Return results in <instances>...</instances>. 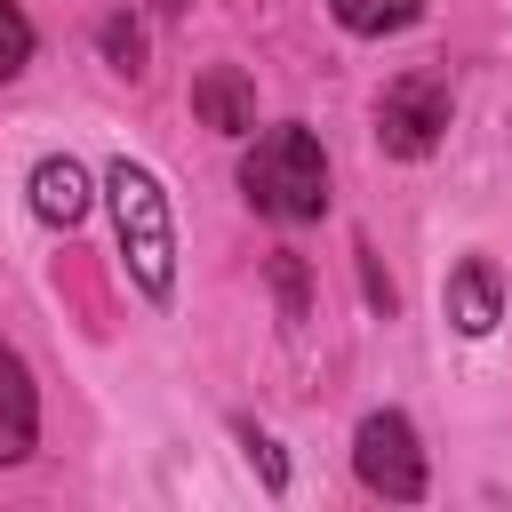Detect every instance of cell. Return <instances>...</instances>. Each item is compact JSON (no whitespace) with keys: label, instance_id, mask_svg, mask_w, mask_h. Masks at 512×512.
Wrapping results in <instances>:
<instances>
[{"label":"cell","instance_id":"3","mask_svg":"<svg viewBox=\"0 0 512 512\" xmlns=\"http://www.w3.org/2000/svg\"><path fill=\"white\" fill-rule=\"evenodd\" d=\"M352 472H360L368 496H384V504H416V496H424V448H416V424H408L400 408L360 416V432H352Z\"/></svg>","mask_w":512,"mask_h":512},{"label":"cell","instance_id":"10","mask_svg":"<svg viewBox=\"0 0 512 512\" xmlns=\"http://www.w3.org/2000/svg\"><path fill=\"white\" fill-rule=\"evenodd\" d=\"M24 64H32V24L16 0H0V80H16Z\"/></svg>","mask_w":512,"mask_h":512},{"label":"cell","instance_id":"5","mask_svg":"<svg viewBox=\"0 0 512 512\" xmlns=\"http://www.w3.org/2000/svg\"><path fill=\"white\" fill-rule=\"evenodd\" d=\"M40 440V392H32V368L0 344V464H24Z\"/></svg>","mask_w":512,"mask_h":512},{"label":"cell","instance_id":"11","mask_svg":"<svg viewBox=\"0 0 512 512\" xmlns=\"http://www.w3.org/2000/svg\"><path fill=\"white\" fill-rule=\"evenodd\" d=\"M104 56H112V72H144V40H136V24H104Z\"/></svg>","mask_w":512,"mask_h":512},{"label":"cell","instance_id":"8","mask_svg":"<svg viewBox=\"0 0 512 512\" xmlns=\"http://www.w3.org/2000/svg\"><path fill=\"white\" fill-rule=\"evenodd\" d=\"M32 216L40 224H80L88 216V168L80 160H40L32 168Z\"/></svg>","mask_w":512,"mask_h":512},{"label":"cell","instance_id":"9","mask_svg":"<svg viewBox=\"0 0 512 512\" xmlns=\"http://www.w3.org/2000/svg\"><path fill=\"white\" fill-rule=\"evenodd\" d=\"M328 8L352 40H384V32H408L424 16V0H328Z\"/></svg>","mask_w":512,"mask_h":512},{"label":"cell","instance_id":"7","mask_svg":"<svg viewBox=\"0 0 512 512\" xmlns=\"http://www.w3.org/2000/svg\"><path fill=\"white\" fill-rule=\"evenodd\" d=\"M448 320H456L464 336H488V328L504 320V280H496L488 256H464V264L448 272Z\"/></svg>","mask_w":512,"mask_h":512},{"label":"cell","instance_id":"6","mask_svg":"<svg viewBox=\"0 0 512 512\" xmlns=\"http://www.w3.org/2000/svg\"><path fill=\"white\" fill-rule=\"evenodd\" d=\"M192 112H200L216 136H248V128H256V88H248V72H240V64H208V72L192 80Z\"/></svg>","mask_w":512,"mask_h":512},{"label":"cell","instance_id":"4","mask_svg":"<svg viewBox=\"0 0 512 512\" xmlns=\"http://www.w3.org/2000/svg\"><path fill=\"white\" fill-rule=\"evenodd\" d=\"M448 80H432V72H400L384 96H376V144L392 152V160H424V152H440V136H448Z\"/></svg>","mask_w":512,"mask_h":512},{"label":"cell","instance_id":"13","mask_svg":"<svg viewBox=\"0 0 512 512\" xmlns=\"http://www.w3.org/2000/svg\"><path fill=\"white\" fill-rule=\"evenodd\" d=\"M152 8H160V16H184V8H192V0H152Z\"/></svg>","mask_w":512,"mask_h":512},{"label":"cell","instance_id":"2","mask_svg":"<svg viewBox=\"0 0 512 512\" xmlns=\"http://www.w3.org/2000/svg\"><path fill=\"white\" fill-rule=\"evenodd\" d=\"M104 192H112V224H120V256H128L136 288H144L152 304H168V296H176V216H168L160 176H152L144 160H112Z\"/></svg>","mask_w":512,"mask_h":512},{"label":"cell","instance_id":"1","mask_svg":"<svg viewBox=\"0 0 512 512\" xmlns=\"http://www.w3.org/2000/svg\"><path fill=\"white\" fill-rule=\"evenodd\" d=\"M240 192H248V208L272 216V224H312V216L328 208V152H320V136H312L304 120L264 128V136L248 144V160H240Z\"/></svg>","mask_w":512,"mask_h":512},{"label":"cell","instance_id":"12","mask_svg":"<svg viewBox=\"0 0 512 512\" xmlns=\"http://www.w3.org/2000/svg\"><path fill=\"white\" fill-rule=\"evenodd\" d=\"M240 440H248V456L264 464V488H288V464H280V448H272V440H264L256 424H240Z\"/></svg>","mask_w":512,"mask_h":512}]
</instances>
